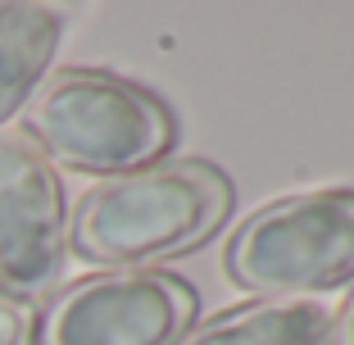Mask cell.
<instances>
[{
	"mask_svg": "<svg viewBox=\"0 0 354 345\" xmlns=\"http://www.w3.org/2000/svg\"><path fill=\"white\" fill-rule=\"evenodd\" d=\"M232 214V182L205 159H173L91 187L73 209L68 245L86 263L150 268L205 245Z\"/></svg>",
	"mask_w": 354,
	"mask_h": 345,
	"instance_id": "6da1fadb",
	"label": "cell"
},
{
	"mask_svg": "<svg viewBox=\"0 0 354 345\" xmlns=\"http://www.w3.org/2000/svg\"><path fill=\"white\" fill-rule=\"evenodd\" d=\"M28 141L73 173L123 178L164 164L177 141L173 109L155 91L104 68H59L28 100Z\"/></svg>",
	"mask_w": 354,
	"mask_h": 345,
	"instance_id": "7a4b0ae2",
	"label": "cell"
},
{
	"mask_svg": "<svg viewBox=\"0 0 354 345\" xmlns=\"http://www.w3.org/2000/svg\"><path fill=\"white\" fill-rule=\"evenodd\" d=\"M227 277L263 300H309L354 277V191L281 196L227 241Z\"/></svg>",
	"mask_w": 354,
	"mask_h": 345,
	"instance_id": "3957f363",
	"label": "cell"
},
{
	"mask_svg": "<svg viewBox=\"0 0 354 345\" xmlns=\"http://www.w3.org/2000/svg\"><path fill=\"white\" fill-rule=\"evenodd\" d=\"M200 295L164 268H114L64 286L37 318V345H182Z\"/></svg>",
	"mask_w": 354,
	"mask_h": 345,
	"instance_id": "277c9868",
	"label": "cell"
},
{
	"mask_svg": "<svg viewBox=\"0 0 354 345\" xmlns=\"http://www.w3.org/2000/svg\"><path fill=\"white\" fill-rule=\"evenodd\" d=\"M68 254V200L55 164L28 136H0V291L37 300L55 291Z\"/></svg>",
	"mask_w": 354,
	"mask_h": 345,
	"instance_id": "5b68a950",
	"label": "cell"
},
{
	"mask_svg": "<svg viewBox=\"0 0 354 345\" xmlns=\"http://www.w3.org/2000/svg\"><path fill=\"white\" fill-rule=\"evenodd\" d=\"M64 19L46 5L0 0V123L28 105L59 50Z\"/></svg>",
	"mask_w": 354,
	"mask_h": 345,
	"instance_id": "8992f818",
	"label": "cell"
},
{
	"mask_svg": "<svg viewBox=\"0 0 354 345\" xmlns=\"http://www.w3.org/2000/svg\"><path fill=\"white\" fill-rule=\"evenodd\" d=\"M182 345H332V309L318 300H259L209 318Z\"/></svg>",
	"mask_w": 354,
	"mask_h": 345,
	"instance_id": "52a82bcc",
	"label": "cell"
},
{
	"mask_svg": "<svg viewBox=\"0 0 354 345\" xmlns=\"http://www.w3.org/2000/svg\"><path fill=\"white\" fill-rule=\"evenodd\" d=\"M0 345H37V309L0 291Z\"/></svg>",
	"mask_w": 354,
	"mask_h": 345,
	"instance_id": "ba28073f",
	"label": "cell"
},
{
	"mask_svg": "<svg viewBox=\"0 0 354 345\" xmlns=\"http://www.w3.org/2000/svg\"><path fill=\"white\" fill-rule=\"evenodd\" d=\"M332 345H354V291H350V300H345L341 318L332 323Z\"/></svg>",
	"mask_w": 354,
	"mask_h": 345,
	"instance_id": "9c48e42d",
	"label": "cell"
}]
</instances>
